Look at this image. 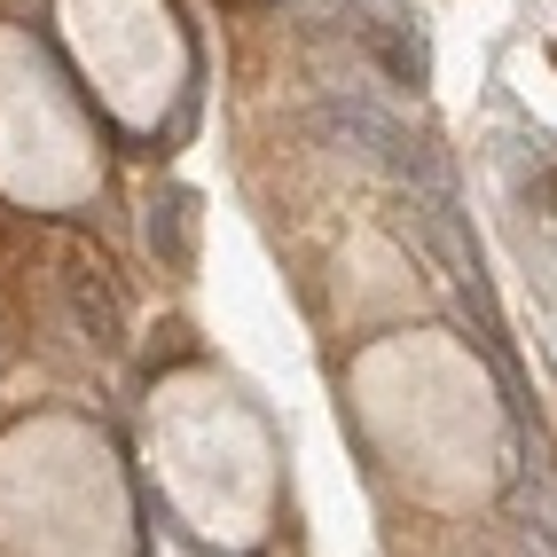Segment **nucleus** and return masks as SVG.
Wrapping results in <instances>:
<instances>
[{
    "label": "nucleus",
    "instance_id": "nucleus-1",
    "mask_svg": "<svg viewBox=\"0 0 557 557\" xmlns=\"http://www.w3.org/2000/svg\"><path fill=\"white\" fill-rule=\"evenodd\" d=\"M71 307H79L87 338H95L102 354L126 346V314H119V290H110V268H79V283H71Z\"/></svg>",
    "mask_w": 557,
    "mask_h": 557
},
{
    "label": "nucleus",
    "instance_id": "nucleus-2",
    "mask_svg": "<svg viewBox=\"0 0 557 557\" xmlns=\"http://www.w3.org/2000/svg\"><path fill=\"white\" fill-rule=\"evenodd\" d=\"M150 244L173 259V268H189V205H181V197H173V205L150 220Z\"/></svg>",
    "mask_w": 557,
    "mask_h": 557
}]
</instances>
